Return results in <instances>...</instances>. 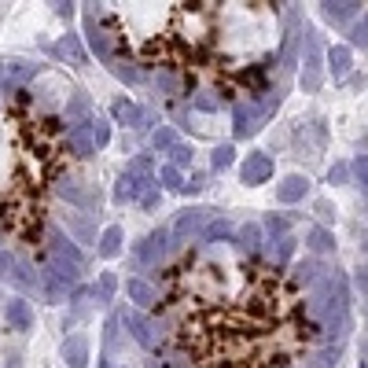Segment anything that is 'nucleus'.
I'll return each instance as SVG.
<instances>
[{
    "label": "nucleus",
    "instance_id": "3",
    "mask_svg": "<svg viewBox=\"0 0 368 368\" xmlns=\"http://www.w3.org/2000/svg\"><path fill=\"white\" fill-rule=\"evenodd\" d=\"M74 137L30 92L0 100V236L15 247L41 250L52 196L67 191Z\"/></svg>",
    "mask_w": 368,
    "mask_h": 368
},
{
    "label": "nucleus",
    "instance_id": "4",
    "mask_svg": "<svg viewBox=\"0 0 368 368\" xmlns=\"http://www.w3.org/2000/svg\"><path fill=\"white\" fill-rule=\"evenodd\" d=\"M26 321H30L26 306H19V302H15V306H11V324H15V328H26Z\"/></svg>",
    "mask_w": 368,
    "mask_h": 368
},
{
    "label": "nucleus",
    "instance_id": "2",
    "mask_svg": "<svg viewBox=\"0 0 368 368\" xmlns=\"http://www.w3.org/2000/svg\"><path fill=\"white\" fill-rule=\"evenodd\" d=\"M100 23L122 59L225 100L262 92L284 52V11L269 0L110 4Z\"/></svg>",
    "mask_w": 368,
    "mask_h": 368
},
{
    "label": "nucleus",
    "instance_id": "1",
    "mask_svg": "<svg viewBox=\"0 0 368 368\" xmlns=\"http://www.w3.org/2000/svg\"><path fill=\"white\" fill-rule=\"evenodd\" d=\"M155 321L188 368H298L321 346L302 284L229 239L196 243L163 269Z\"/></svg>",
    "mask_w": 368,
    "mask_h": 368
}]
</instances>
